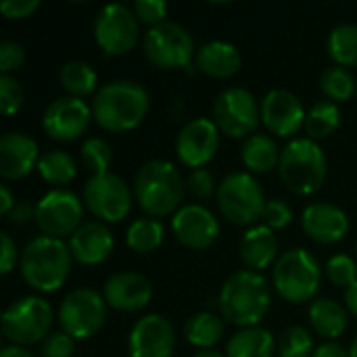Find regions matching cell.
Segmentation results:
<instances>
[{
    "mask_svg": "<svg viewBox=\"0 0 357 357\" xmlns=\"http://www.w3.org/2000/svg\"><path fill=\"white\" fill-rule=\"evenodd\" d=\"M149 113V92L138 82L117 79L100 86L92 100V119L107 132L123 134L142 123Z\"/></svg>",
    "mask_w": 357,
    "mask_h": 357,
    "instance_id": "6da1fadb",
    "label": "cell"
},
{
    "mask_svg": "<svg viewBox=\"0 0 357 357\" xmlns=\"http://www.w3.org/2000/svg\"><path fill=\"white\" fill-rule=\"evenodd\" d=\"M220 312L222 316L238 326H257L270 310L272 295L266 278L253 270H238L224 282L220 291Z\"/></svg>",
    "mask_w": 357,
    "mask_h": 357,
    "instance_id": "7a4b0ae2",
    "label": "cell"
},
{
    "mask_svg": "<svg viewBox=\"0 0 357 357\" xmlns=\"http://www.w3.org/2000/svg\"><path fill=\"white\" fill-rule=\"evenodd\" d=\"M71 251L61 238L38 236L21 253L19 268L27 287L40 293L59 291L71 272Z\"/></svg>",
    "mask_w": 357,
    "mask_h": 357,
    "instance_id": "3957f363",
    "label": "cell"
},
{
    "mask_svg": "<svg viewBox=\"0 0 357 357\" xmlns=\"http://www.w3.org/2000/svg\"><path fill=\"white\" fill-rule=\"evenodd\" d=\"M134 197L153 218L174 213L184 199V180L178 167L163 159L146 161L134 180Z\"/></svg>",
    "mask_w": 357,
    "mask_h": 357,
    "instance_id": "277c9868",
    "label": "cell"
},
{
    "mask_svg": "<svg viewBox=\"0 0 357 357\" xmlns=\"http://www.w3.org/2000/svg\"><path fill=\"white\" fill-rule=\"evenodd\" d=\"M326 155L312 138H295L280 153V178L295 195L318 192L326 180Z\"/></svg>",
    "mask_w": 357,
    "mask_h": 357,
    "instance_id": "5b68a950",
    "label": "cell"
},
{
    "mask_svg": "<svg viewBox=\"0 0 357 357\" xmlns=\"http://www.w3.org/2000/svg\"><path fill=\"white\" fill-rule=\"evenodd\" d=\"M320 264L307 249L287 251L276 259L272 270V282L276 293L293 305L314 301L320 291Z\"/></svg>",
    "mask_w": 357,
    "mask_h": 357,
    "instance_id": "8992f818",
    "label": "cell"
},
{
    "mask_svg": "<svg viewBox=\"0 0 357 357\" xmlns=\"http://www.w3.org/2000/svg\"><path fill=\"white\" fill-rule=\"evenodd\" d=\"M268 201L261 184L247 172L228 174L218 186V207L234 226H251L261 220Z\"/></svg>",
    "mask_w": 357,
    "mask_h": 357,
    "instance_id": "52a82bcc",
    "label": "cell"
},
{
    "mask_svg": "<svg viewBox=\"0 0 357 357\" xmlns=\"http://www.w3.org/2000/svg\"><path fill=\"white\" fill-rule=\"evenodd\" d=\"M52 326V307L42 297H21L2 314V335L10 345L29 347L48 337Z\"/></svg>",
    "mask_w": 357,
    "mask_h": 357,
    "instance_id": "ba28073f",
    "label": "cell"
},
{
    "mask_svg": "<svg viewBox=\"0 0 357 357\" xmlns=\"http://www.w3.org/2000/svg\"><path fill=\"white\" fill-rule=\"evenodd\" d=\"M142 50L159 69L188 67L197 54L190 31L176 21H163L161 25L149 27L142 38Z\"/></svg>",
    "mask_w": 357,
    "mask_h": 357,
    "instance_id": "9c48e42d",
    "label": "cell"
},
{
    "mask_svg": "<svg viewBox=\"0 0 357 357\" xmlns=\"http://www.w3.org/2000/svg\"><path fill=\"white\" fill-rule=\"evenodd\" d=\"M107 322V301L92 289L71 291L59 307V324L73 339H90Z\"/></svg>",
    "mask_w": 357,
    "mask_h": 357,
    "instance_id": "30bf717a",
    "label": "cell"
},
{
    "mask_svg": "<svg viewBox=\"0 0 357 357\" xmlns=\"http://www.w3.org/2000/svg\"><path fill=\"white\" fill-rule=\"evenodd\" d=\"M138 19L134 10L121 2L105 4L94 19L96 44L113 56L128 54L138 42Z\"/></svg>",
    "mask_w": 357,
    "mask_h": 357,
    "instance_id": "8fae6325",
    "label": "cell"
},
{
    "mask_svg": "<svg viewBox=\"0 0 357 357\" xmlns=\"http://www.w3.org/2000/svg\"><path fill=\"white\" fill-rule=\"evenodd\" d=\"M215 126L230 138H249L261 121V109L247 88H226L213 102Z\"/></svg>",
    "mask_w": 357,
    "mask_h": 357,
    "instance_id": "7c38bea8",
    "label": "cell"
},
{
    "mask_svg": "<svg viewBox=\"0 0 357 357\" xmlns=\"http://www.w3.org/2000/svg\"><path fill=\"white\" fill-rule=\"evenodd\" d=\"M84 205L100 222H121L132 209V190L117 174H98L84 184Z\"/></svg>",
    "mask_w": 357,
    "mask_h": 357,
    "instance_id": "4fadbf2b",
    "label": "cell"
},
{
    "mask_svg": "<svg viewBox=\"0 0 357 357\" xmlns=\"http://www.w3.org/2000/svg\"><path fill=\"white\" fill-rule=\"evenodd\" d=\"M82 201L71 190H50L36 203V224L44 236H71L82 226Z\"/></svg>",
    "mask_w": 357,
    "mask_h": 357,
    "instance_id": "5bb4252c",
    "label": "cell"
},
{
    "mask_svg": "<svg viewBox=\"0 0 357 357\" xmlns=\"http://www.w3.org/2000/svg\"><path fill=\"white\" fill-rule=\"evenodd\" d=\"M92 119V107L84 98L59 96L54 98L42 115V130L48 138L56 142H71L79 138Z\"/></svg>",
    "mask_w": 357,
    "mask_h": 357,
    "instance_id": "9a60e30c",
    "label": "cell"
},
{
    "mask_svg": "<svg viewBox=\"0 0 357 357\" xmlns=\"http://www.w3.org/2000/svg\"><path fill=\"white\" fill-rule=\"evenodd\" d=\"M220 146V128L215 121L207 117L190 119L178 134L176 140V155L178 159L192 169H201L209 163Z\"/></svg>",
    "mask_w": 357,
    "mask_h": 357,
    "instance_id": "2e32d148",
    "label": "cell"
},
{
    "mask_svg": "<svg viewBox=\"0 0 357 357\" xmlns=\"http://www.w3.org/2000/svg\"><path fill=\"white\" fill-rule=\"evenodd\" d=\"M176 349V331L172 322L159 314L140 318L128 337L130 357H172Z\"/></svg>",
    "mask_w": 357,
    "mask_h": 357,
    "instance_id": "e0dca14e",
    "label": "cell"
},
{
    "mask_svg": "<svg viewBox=\"0 0 357 357\" xmlns=\"http://www.w3.org/2000/svg\"><path fill=\"white\" fill-rule=\"evenodd\" d=\"M259 109H261L264 126L280 138H289L297 134L301 126H305V119H307L303 102L293 92L282 90V88L270 90L264 96Z\"/></svg>",
    "mask_w": 357,
    "mask_h": 357,
    "instance_id": "ac0fdd59",
    "label": "cell"
},
{
    "mask_svg": "<svg viewBox=\"0 0 357 357\" xmlns=\"http://www.w3.org/2000/svg\"><path fill=\"white\" fill-rule=\"evenodd\" d=\"M172 230L180 245L188 249H207L220 236L218 218L203 205H184L172 218Z\"/></svg>",
    "mask_w": 357,
    "mask_h": 357,
    "instance_id": "d6986e66",
    "label": "cell"
},
{
    "mask_svg": "<svg viewBox=\"0 0 357 357\" xmlns=\"http://www.w3.org/2000/svg\"><path fill=\"white\" fill-rule=\"evenodd\" d=\"M102 297L107 305L117 312H140L151 303L153 287L149 278L138 272H117L105 282Z\"/></svg>",
    "mask_w": 357,
    "mask_h": 357,
    "instance_id": "ffe728a7",
    "label": "cell"
},
{
    "mask_svg": "<svg viewBox=\"0 0 357 357\" xmlns=\"http://www.w3.org/2000/svg\"><path fill=\"white\" fill-rule=\"evenodd\" d=\"M301 228L312 241L320 245H335L347 236L349 218L333 203H312L303 209Z\"/></svg>",
    "mask_w": 357,
    "mask_h": 357,
    "instance_id": "44dd1931",
    "label": "cell"
},
{
    "mask_svg": "<svg viewBox=\"0 0 357 357\" xmlns=\"http://www.w3.org/2000/svg\"><path fill=\"white\" fill-rule=\"evenodd\" d=\"M38 144L23 132H8L0 138V176L4 180L25 178L38 165Z\"/></svg>",
    "mask_w": 357,
    "mask_h": 357,
    "instance_id": "7402d4cb",
    "label": "cell"
},
{
    "mask_svg": "<svg viewBox=\"0 0 357 357\" xmlns=\"http://www.w3.org/2000/svg\"><path fill=\"white\" fill-rule=\"evenodd\" d=\"M113 234L100 222H84L69 236V251L82 266H98L113 251Z\"/></svg>",
    "mask_w": 357,
    "mask_h": 357,
    "instance_id": "603a6c76",
    "label": "cell"
},
{
    "mask_svg": "<svg viewBox=\"0 0 357 357\" xmlns=\"http://www.w3.org/2000/svg\"><path fill=\"white\" fill-rule=\"evenodd\" d=\"M195 63L201 73L224 79V77H232L241 69L243 56L234 44L224 42V40H213V42L203 44L197 50Z\"/></svg>",
    "mask_w": 357,
    "mask_h": 357,
    "instance_id": "cb8c5ba5",
    "label": "cell"
},
{
    "mask_svg": "<svg viewBox=\"0 0 357 357\" xmlns=\"http://www.w3.org/2000/svg\"><path fill=\"white\" fill-rule=\"evenodd\" d=\"M238 251H241L243 264L249 270L261 272L274 264V259L278 255V238H276L274 230L268 228L266 224L253 226L243 234Z\"/></svg>",
    "mask_w": 357,
    "mask_h": 357,
    "instance_id": "d4e9b609",
    "label": "cell"
},
{
    "mask_svg": "<svg viewBox=\"0 0 357 357\" xmlns=\"http://www.w3.org/2000/svg\"><path fill=\"white\" fill-rule=\"evenodd\" d=\"M310 324L324 339H339L349 326V312L333 299H316L310 305Z\"/></svg>",
    "mask_w": 357,
    "mask_h": 357,
    "instance_id": "484cf974",
    "label": "cell"
},
{
    "mask_svg": "<svg viewBox=\"0 0 357 357\" xmlns=\"http://www.w3.org/2000/svg\"><path fill=\"white\" fill-rule=\"evenodd\" d=\"M278 343L268 328H241L226 347V357H272Z\"/></svg>",
    "mask_w": 357,
    "mask_h": 357,
    "instance_id": "4316f807",
    "label": "cell"
},
{
    "mask_svg": "<svg viewBox=\"0 0 357 357\" xmlns=\"http://www.w3.org/2000/svg\"><path fill=\"white\" fill-rule=\"evenodd\" d=\"M280 149L266 134H253L243 144V163L255 174H268L280 163Z\"/></svg>",
    "mask_w": 357,
    "mask_h": 357,
    "instance_id": "83f0119b",
    "label": "cell"
},
{
    "mask_svg": "<svg viewBox=\"0 0 357 357\" xmlns=\"http://www.w3.org/2000/svg\"><path fill=\"white\" fill-rule=\"evenodd\" d=\"M224 335V322L211 312H197L184 324V337L199 349H213Z\"/></svg>",
    "mask_w": 357,
    "mask_h": 357,
    "instance_id": "f1b7e54d",
    "label": "cell"
},
{
    "mask_svg": "<svg viewBox=\"0 0 357 357\" xmlns=\"http://www.w3.org/2000/svg\"><path fill=\"white\" fill-rule=\"evenodd\" d=\"M59 82L63 86V90L67 92V96H75V98H84L88 94H92L98 86V75L94 71V67L90 63L84 61H69L63 65L61 73H59Z\"/></svg>",
    "mask_w": 357,
    "mask_h": 357,
    "instance_id": "f546056e",
    "label": "cell"
},
{
    "mask_svg": "<svg viewBox=\"0 0 357 357\" xmlns=\"http://www.w3.org/2000/svg\"><path fill=\"white\" fill-rule=\"evenodd\" d=\"M163 234H165V228L159 220L140 218L134 224H130L128 234H126V243L132 251L146 255V253H153L161 247Z\"/></svg>",
    "mask_w": 357,
    "mask_h": 357,
    "instance_id": "4dcf8cb0",
    "label": "cell"
},
{
    "mask_svg": "<svg viewBox=\"0 0 357 357\" xmlns=\"http://www.w3.org/2000/svg\"><path fill=\"white\" fill-rule=\"evenodd\" d=\"M328 56L339 67L357 65V23H341L328 36Z\"/></svg>",
    "mask_w": 357,
    "mask_h": 357,
    "instance_id": "1f68e13d",
    "label": "cell"
},
{
    "mask_svg": "<svg viewBox=\"0 0 357 357\" xmlns=\"http://www.w3.org/2000/svg\"><path fill=\"white\" fill-rule=\"evenodd\" d=\"M339 123H341L339 105L333 100H318L312 105V109L307 113L305 130L312 140H320V138H328L331 134H335Z\"/></svg>",
    "mask_w": 357,
    "mask_h": 357,
    "instance_id": "d6a6232c",
    "label": "cell"
},
{
    "mask_svg": "<svg viewBox=\"0 0 357 357\" xmlns=\"http://www.w3.org/2000/svg\"><path fill=\"white\" fill-rule=\"evenodd\" d=\"M38 172L40 176L50 184H69L77 176L75 161L65 151H48L38 159Z\"/></svg>",
    "mask_w": 357,
    "mask_h": 357,
    "instance_id": "836d02e7",
    "label": "cell"
},
{
    "mask_svg": "<svg viewBox=\"0 0 357 357\" xmlns=\"http://www.w3.org/2000/svg\"><path fill=\"white\" fill-rule=\"evenodd\" d=\"M320 88L333 102H347L354 94H357V82L349 69L345 67H328L322 71Z\"/></svg>",
    "mask_w": 357,
    "mask_h": 357,
    "instance_id": "e575fe53",
    "label": "cell"
},
{
    "mask_svg": "<svg viewBox=\"0 0 357 357\" xmlns=\"http://www.w3.org/2000/svg\"><path fill=\"white\" fill-rule=\"evenodd\" d=\"M314 337L303 326H289L282 331L278 339V356L280 357H312L314 356Z\"/></svg>",
    "mask_w": 357,
    "mask_h": 357,
    "instance_id": "d590c367",
    "label": "cell"
},
{
    "mask_svg": "<svg viewBox=\"0 0 357 357\" xmlns=\"http://www.w3.org/2000/svg\"><path fill=\"white\" fill-rule=\"evenodd\" d=\"M79 155H82L84 165H86L94 176L107 174V172H109V165H111V161H113V151H111V146H109L102 138H96V136L84 140V144H82V149H79Z\"/></svg>",
    "mask_w": 357,
    "mask_h": 357,
    "instance_id": "8d00e7d4",
    "label": "cell"
},
{
    "mask_svg": "<svg viewBox=\"0 0 357 357\" xmlns=\"http://www.w3.org/2000/svg\"><path fill=\"white\" fill-rule=\"evenodd\" d=\"M326 276L335 287H345L349 289L357 280V264L345 253L333 255L326 264Z\"/></svg>",
    "mask_w": 357,
    "mask_h": 357,
    "instance_id": "74e56055",
    "label": "cell"
},
{
    "mask_svg": "<svg viewBox=\"0 0 357 357\" xmlns=\"http://www.w3.org/2000/svg\"><path fill=\"white\" fill-rule=\"evenodd\" d=\"M23 107V88L13 75H0V111L10 117Z\"/></svg>",
    "mask_w": 357,
    "mask_h": 357,
    "instance_id": "f35d334b",
    "label": "cell"
},
{
    "mask_svg": "<svg viewBox=\"0 0 357 357\" xmlns=\"http://www.w3.org/2000/svg\"><path fill=\"white\" fill-rule=\"evenodd\" d=\"M132 10L140 23L155 27V25H161L165 21L169 8H167V2H163V0H136Z\"/></svg>",
    "mask_w": 357,
    "mask_h": 357,
    "instance_id": "ab89813d",
    "label": "cell"
},
{
    "mask_svg": "<svg viewBox=\"0 0 357 357\" xmlns=\"http://www.w3.org/2000/svg\"><path fill=\"white\" fill-rule=\"evenodd\" d=\"M75 339L67 333H50L40 347V357H73Z\"/></svg>",
    "mask_w": 357,
    "mask_h": 357,
    "instance_id": "60d3db41",
    "label": "cell"
},
{
    "mask_svg": "<svg viewBox=\"0 0 357 357\" xmlns=\"http://www.w3.org/2000/svg\"><path fill=\"white\" fill-rule=\"evenodd\" d=\"M261 220L266 222L268 228H272V230H282V228H287V226L293 222V209H291V205H289L287 201H282V199H272V201H268Z\"/></svg>",
    "mask_w": 357,
    "mask_h": 357,
    "instance_id": "b9f144b4",
    "label": "cell"
},
{
    "mask_svg": "<svg viewBox=\"0 0 357 357\" xmlns=\"http://www.w3.org/2000/svg\"><path fill=\"white\" fill-rule=\"evenodd\" d=\"M25 61V50L21 44L13 42V40H4L0 44V71L2 75H10L13 71L21 69Z\"/></svg>",
    "mask_w": 357,
    "mask_h": 357,
    "instance_id": "7bdbcfd3",
    "label": "cell"
},
{
    "mask_svg": "<svg viewBox=\"0 0 357 357\" xmlns=\"http://www.w3.org/2000/svg\"><path fill=\"white\" fill-rule=\"evenodd\" d=\"M186 186L192 197L197 199H209L215 192V180L209 169H192V174L186 180Z\"/></svg>",
    "mask_w": 357,
    "mask_h": 357,
    "instance_id": "ee69618b",
    "label": "cell"
},
{
    "mask_svg": "<svg viewBox=\"0 0 357 357\" xmlns=\"http://www.w3.org/2000/svg\"><path fill=\"white\" fill-rule=\"evenodd\" d=\"M40 6V0H4L0 2V13L6 19H25L31 13H36Z\"/></svg>",
    "mask_w": 357,
    "mask_h": 357,
    "instance_id": "f6af8a7d",
    "label": "cell"
},
{
    "mask_svg": "<svg viewBox=\"0 0 357 357\" xmlns=\"http://www.w3.org/2000/svg\"><path fill=\"white\" fill-rule=\"evenodd\" d=\"M8 220L15 226H25L31 220L36 222V205H31L29 201H17L13 211L8 213Z\"/></svg>",
    "mask_w": 357,
    "mask_h": 357,
    "instance_id": "bcb514c9",
    "label": "cell"
},
{
    "mask_svg": "<svg viewBox=\"0 0 357 357\" xmlns=\"http://www.w3.org/2000/svg\"><path fill=\"white\" fill-rule=\"evenodd\" d=\"M0 243H2V259H0V272L2 274H8L15 264H17V245L13 243V238L2 232L0 234Z\"/></svg>",
    "mask_w": 357,
    "mask_h": 357,
    "instance_id": "7dc6e473",
    "label": "cell"
},
{
    "mask_svg": "<svg viewBox=\"0 0 357 357\" xmlns=\"http://www.w3.org/2000/svg\"><path fill=\"white\" fill-rule=\"evenodd\" d=\"M312 357H351V356H349V351H347L343 345H339V343L331 341V343L320 345V347L314 351V356Z\"/></svg>",
    "mask_w": 357,
    "mask_h": 357,
    "instance_id": "c3c4849f",
    "label": "cell"
},
{
    "mask_svg": "<svg viewBox=\"0 0 357 357\" xmlns=\"http://www.w3.org/2000/svg\"><path fill=\"white\" fill-rule=\"evenodd\" d=\"M15 199H13V195H10V190H8V186L6 184H2L0 186V213L2 215H8L10 211H13V207H15Z\"/></svg>",
    "mask_w": 357,
    "mask_h": 357,
    "instance_id": "681fc988",
    "label": "cell"
},
{
    "mask_svg": "<svg viewBox=\"0 0 357 357\" xmlns=\"http://www.w3.org/2000/svg\"><path fill=\"white\" fill-rule=\"evenodd\" d=\"M345 305H347V312L357 318V280L349 289H345Z\"/></svg>",
    "mask_w": 357,
    "mask_h": 357,
    "instance_id": "f907efd6",
    "label": "cell"
},
{
    "mask_svg": "<svg viewBox=\"0 0 357 357\" xmlns=\"http://www.w3.org/2000/svg\"><path fill=\"white\" fill-rule=\"evenodd\" d=\"M0 357H33L31 351H27L25 347H17V345H6L0 349Z\"/></svg>",
    "mask_w": 357,
    "mask_h": 357,
    "instance_id": "816d5d0a",
    "label": "cell"
},
{
    "mask_svg": "<svg viewBox=\"0 0 357 357\" xmlns=\"http://www.w3.org/2000/svg\"><path fill=\"white\" fill-rule=\"evenodd\" d=\"M195 357H226L224 354H220L218 349H201V351H197V356Z\"/></svg>",
    "mask_w": 357,
    "mask_h": 357,
    "instance_id": "f5cc1de1",
    "label": "cell"
},
{
    "mask_svg": "<svg viewBox=\"0 0 357 357\" xmlns=\"http://www.w3.org/2000/svg\"><path fill=\"white\" fill-rule=\"evenodd\" d=\"M349 356L357 357V335H356V339L351 341V349H349Z\"/></svg>",
    "mask_w": 357,
    "mask_h": 357,
    "instance_id": "db71d44e",
    "label": "cell"
},
{
    "mask_svg": "<svg viewBox=\"0 0 357 357\" xmlns=\"http://www.w3.org/2000/svg\"><path fill=\"white\" fill-rule=\"evenodd\" d=\"M356 253H357V245H356Z\"/></svg>",
    "mask_w": 357,
    "mask_h": 357,
    "instance_id": "11a10c76",
    "label": "cell"
}]
</instances>
